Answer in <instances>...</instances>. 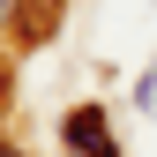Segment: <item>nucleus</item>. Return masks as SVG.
Instances as JSON below:
<instances>
[{
  "label": "nucleus",
  "mask_w": 157,
  "mask_h": 157,
  "mask_svg": "<svg viewBox=\"0 0 157 157\" xmlns=\"http://www.w3.org/2000/svg\"><path fill=\"white\" fill-rule=\"evenodd\" d=\"M60 142L82 150V157H120V150H112V127H105V112H97V105H75V112H67V120H60Z\"/></svg>",
  "instance_id": "obj_1"
},
{
  "label": "nucleus",
  "mask_w": 157,
  "mask_h": 157,
  "mask_svg": "<svg viewBox=\"0 0 157 157\" xmlns=\"http://www.w3.org/2000/svg\"><path fill=\"white\" fill-rule=\"evenodd\" d=\"M0 157H23V150H0Z\"/></svg>",
  "instance_id": "obj_2"
}]
</instances>
